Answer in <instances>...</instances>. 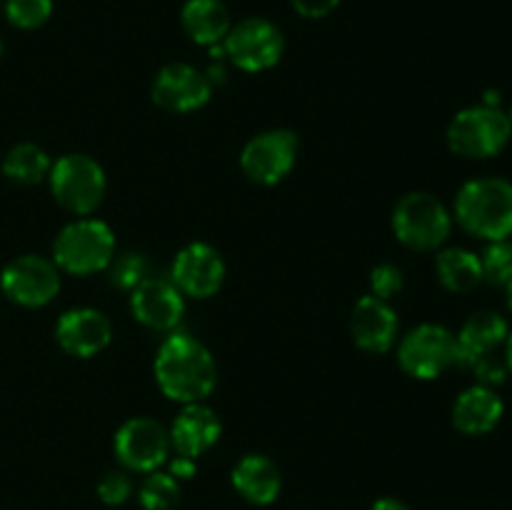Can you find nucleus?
<instances>
[{"label":"nucleus","instance_id":"1","mask_svg":"<svg viewBox=\"0 0 512 510\" xmlns=\"http://www.w3.org/2000/svg\"><path fill=\"white\" fill-rule=\"evenodd\" d=\"M155 383L175 403H203L218 383V368L200 340L173 333L155 355Z\"/></svg>","mask_w":512,"mask_h":510},{"label":"nucleus","instance_id":"2","mask_svg":"<svg viewBox=\"0 0 512 510\" xmlns=\"http://www.w3.org/2000/svg\"><path fill=\"white\" fill-rule=\"evenodd\" d=\"M455 220L480 240H508L512 235V183L505 178L468 180L455 195Z\"/></svg>","mask_w":512,"mask_h":510},{"label":"nucleus","instance_id":"3","mask_svg":"<svg viewBox=\"0 0 512 510\" xmlns=\"http://www.w3.org/2000/svg\"><path fill=\"white\" fill-rule=\"evenodd\" d=\"M115 258V235L98 218H78L65 225L53 243V263L63 273L93 275L108 270Z\"/></svg>","mask_w":512,"mask_h":510},{"label":"nucleus","instance_id":"4","mask_svg":"<svg viewBox=\"0 0 512 510\" xmlns=\"http://www.w3.org/2000/svg\"><path fill=\"white\" fill-rule=\"evenodd\" d=\"M453 230V215L433 193L403 195L393 208V233L405 248L430 253L443 248Z\"/></svg>","mask_w":512,"mask_h":510},{"label":"nucleus","instance_id":"5","mask_svg":"<svg viewBox=\"0 0 512 510\" xmlns=\"http://www.w3.org/2000/svg\"><path fill=\"white\" fill-rule=\"evenodd\" d=\"M48 183L60 208L80 218L95 213L108 190L105 170L100 168L98 160L83 153H68L55 160L48 173Z\"/></svg>","mask_w":512,"mask_h":510},{"label":"nucleus","instance_id":"6","mask_svg":"<svg viewBox=\"0 0 512 510\" xmlns=\"http://www.w3.org/2000/svg\"><path fill=\"white\" fill-rule=\"evenodd\" d=\"M512 123L500 108L490 105H473L465 108L450 120L448 148L460 158L485 160L495 158L510 143Z\"/></svg>","mask_w":512,"mask_h":510},{"label":"nucleus","instance_id":"7","mask_svg":"<svg viewBox=\"0 0 512 510\" xmlns=\"http://www.w3.org/2000/svg\"><path fill=\"white\" fill-rule=\"evenodd\" d=\"M398 360L410 378L435 380L458 365V340L445 325L423 323L400 340Z\"/></svg>","mask_w":512,"mask_h":510},{"label":"nucleus","instance_id":"8","mask_svg":"<svg viewBox=\"0 0 512 510\" xmlns=\"http://www.w3.org/2000/svg\"><path fill=\"white\" fill-rule=\"evenodd\" d=\"M285 38L268 18H245L230 28L223 40V53L235 68L245 73H263L283 58Z\"/></svg>","mask_w":512,"mask_h":510},{"label":"nucleus","instance_id":"9","mask_svg":"<svg viewBox=\"0 0 512 510\" xmlns=\"http://www.w3.org/2000/svg\"><path fill=\"white\" fill-rule=\"evenodd\" d=\"M0 288L23 308H43L58 295L60 268L43 255H18L0 273Z\"/></svg>","mask_w":512,"mask_h":510},{"label":"nucleus","instance_id":"10","mask_svg":"<svg viewBox=\"0 0 512 510\" xmlns=\"http://www.w3.org/2000/svg\"><path fill=\"white\" fill-rule=\"evenodd\" d=\"M298 160V135L293 130L273 128L255 135L240 153V168L258 185H275L288 178Z\"/></svg>","mask_w":512,"mask_h":510},{"label":"nucleus","instance_id":"11","mask_svg":"<svg viewBox=\"0 0 512 510\" xmlns=\"http://www.w3.org/2000/svg\"><path fill=\"white\" fill-rule=\"evenodd\" d=\"M115 455L135 473H153L168 460L170 433L153 418H130L115 433Z\"/></svg>","mask_w":512,"mask_h":510},{"label":"nucleus","instance_id":"12","mask_svg":"<svg viewBox=\"0 0 512 510\" xmlns=\"http://www.w3.org/2000/svg\"><path fill=\"white\" fill-rule=\"evenodd\" d=\"M153 103L168 113H193L213 95V83L203 70L188 63H170L153 80Z\"/></svg>","mask_w":512,"mask_h":510},{"label":"nucleus","instance_id":"13","mask_svg":"<svg viewBox=\"0 0 512 510\" xmlns=\"http://www.w3.org/2000/svg\"><path fill=\"white\" fill-rule=\"evenodd\" d=\"M225 280V260L210 243H190L175 255L173 283L190 298H210Z\"/></svg>","mask_w":512,"mask_h":510},{"label":"nucleus","instance_id":"14","mask_svg":"<svg viewBox=\"0 0 512 510\" xmlns=\"http://www.w3.org/2000/svg\"><path fill=\"white\" fill-rule=\"evenodd\" d=\"M113 338V325L103 310L73 308L60 315L55 340L73 358H93L103 353Z\"/></svg>","mask_w":512,"mask_h":510},{"label":"nucleus","instance_id":"15","mask_svg":"<svg viewBox=\"0 0 512 510\" xmlns=\"http://www.w3.org/2000/svg\"><path fill=\"white\" fill-rule=\"evenodd\" d=\"M130 310L135 320L150 330H173L183 320L185 295L173 280L148 278L130 293Z\"/></svg>","mask_w":512,"mask_h":510},{"label":"nucleus","instance_id":"16","mask_svg":"<svg viewBox=\"0 0 512 510\" xmlns=\"http://www.w3.org/2000/svg\"><path fill=\"white\" fill-rule=\"evenodd\" d=\"M398 313L390 308L388 300H380L375 295H365L355 303L350 315V335L355 345L365 353H388L398 340Z\"/></svg>","mask_w":512,"mask_h":510},{"label":"nucleus","instance_id":"17","mask_svg":"<svg viewBox=\"0 0 512 510\" xmlns=\"http://www.w3.org/2000/svg\"><path fill=\"white\" fill-rule=\"evenodd\" d=\"M220 433H223V423H220L218 413L205 403H190L173 420L170 448H175L178 455L198 460L218 443Z\"/></svg>","mask_w":512,"mask_h":510},{"label":"nucleus","instance_id":"18","mask_svg":"<svg viewBox=\"0 0 512 510\" xmlns=\"http://www.w3.org/2000/svg\"><path fill=\"white\" fill-rule=\"evenodd\" d=\"M510 335L508 320L495 310H478L463 323L460 333L455 335L458 340V363L473 368L478 360L490 358L495 350L503 348Z\"/></svg>","mask_w":512,"mask_h":510},{"label":"nucleus","instance_id":"19","mask_svg":"<svg viewBox=\"0 0 512 510\" xmlns=\"http://www.w3.org/2000/svg\"><path fill=\"white\" fill-rule=\"evenodd\" d=\"M505 413L503 398L490 385L463 390L453 405V423L463 435H485L500 423Z\"/></svg>","mask_w":512,"mask_h":510},{"label":"nucleus","instance_id":"20","mask_svg":"<svg viewBox=\"0 0 512 510\" xmlns=\"http://www.w3.org/2000/svg\"><path fill=\"white\" fill-rule=\"evenodd\" d=\"M180 23L188 38L205 48L223 45L225 35L233 28L230 10L223 0H185L180 10Z\"/></svg>","mask_w":512,"mask_h":510},{"label":"nucleus","instance_id":"21","mask_svg":"<svg viewBox=\"0 0 512 510\" xmlns=\"http://www.w3.org/2000/svg\"><path fill=\"white\" fill-rule=\"evenodd\" d=\"M233 485L248 503L270 505L280 495V470L268 455L250 453L233 468Z\"/></svg>","mask_w":512,"mask_h":510},{"label":"nucleus","instance_id":"22","mask_svg":"<svg viewBox=\"0 0 512 510\" xmlns=\"http://www.w3.org/2000/svg\"><path fill=\"white\" fill-rule=\"evenodd\" d=\"M435 273L450 293H470L483 283L480 255L465 248H445L435 255Z\"/></svg>","mask_w":512,"mask_h":510},{"label":"nucleus","instance_id":"23","mask_svg":"<svg viewBox=\"0 0 512 510\" xmlns=\"http://www.w3.org/2000/svg\"><path fill=\"white\" fill-rule=\"evenodd\" d=\"M50 163L48 153L35 143H18L5 153L3 158V175L13 183L35 185L48 178Z\"/></svg>","mask_w":512,"mask_h":510},{"label":"nucleus","instance_id":"24","mask_svg":"<svg viewBox=\"0 0 512 510\" xmlns=\"http://www.w3.org/2000/svg\"><path fill=\"white\" fill-rule=\"evenodd\" d=\"M138 498L145 510H173L180 503V480H175L170 473L153 470L140 485Z\"/></svg>","mask_w":512,"mask_h":510},{"label":"nucleus","instance_id":"25","mask_svg":"<svg viewBox=\"0 0 512 510\" xmlns=\"http://www.w3.org/2000/svg\"><path fill=\"white\" fill-rule=\"evenodd\" d=\"M108 273H110V283L115 288L125 290V293H133L143 280L150 278V260L145 253H123L118 258L110 260L108 265Z\"/></svg>","mask_w":512,"mask_h":510},{"label":"nucleus","instance_id":"26","mask_svg":"<svg viewBox=\"0 0 512 510\" xmlns=\"http://www.w3.org/2000/svg\"><path fill=\"white\" fill-rule=\"evenodd\" d=\"M5 18L20 30H35L53 15V0H5Z\"/></svg>","mask_w":512,"mask_h":510},{"label":"nucleus","instance_id":"27","mask_svg":"<svg viewBox=\"0 0 512 510\" xmlns=\"http://www.w3.org/2000/svg\"><path fill=\"white\" fill-rule=\"evenodd\" d=\"M480 263H483V280H488L490 285H505L512 280V243L508 240H495L485 248V253L480 255Z\"/></svg>","mask_w":512,"mask_h":510},{"label":"nucleus","instance_id":"28","mask_svg":"<svg viewBox=\"0 0 512 510\" xmlns=\"http://www.w3.org/2000/svg\"><path fill=\"white\" fill-rule=\"evenodd\" d=\"M403 288L405 275L395 263H380L375 265L373 273H370V290H373L370 295H375V298L390 300L395 298V295L403 293Z\"/></svg>","mask_w":512,"mask_h":510},{"label":"nucleus","instance_id":"29","mask_svg":"<svg viewBox=\"0 0 512 510\" xmlns=\"http://www.w3.org/2000/svg\"><path fill=\"white\" fill-rule=\"evenodd\" d=\"M130 493H133V483H130L128 475L120 473V470H110V473H105L103 478H100L98 498L103 500L105 505H123L125 500L130 498Z\"/></svg>","mask_w":512,"mask_h":510},{"label":"nucleus","instance_id":"30","mask_svg":"<svg viewBox=\"0 0 512 510\" xmlns=\"http://www.w3.org/2000/svg\"><path fill=\"white\" fill-rule=\"evenodd\" d=\"M340 3H343V0H290L295 13H300L303 18H310V20L325 18V15L333 13Z\"/></svg>","mask_w":512,"mask_h":510},{"label":"nucleus","instance_id":"31","mask_svg":"<svg viewBox=\"0 0 512 510\" xmlns=\"http://www.w3.org/2000/svg\"><path fill=\"white\" fill-rule=\"evenodd\" d=\"M195 470H198L195 460L185 458V455H178V458L170 463V475H173L175 480H190L195 475Z\"/></svg>","mask_w":512,"mask_h":510},{"label":"nucleus","instance_id":"32","mask_svg":"<svg viewBox=\"0 0 512 510\" xmlns=\"http://www.w3.org/2000/svg\"><path fill=\"white\" fill-rule=\"evenodd\" d=\"M370 510H410L403 500H395V498H380L375 500L373 508Z\"/></svg>","mask_w":512,"mask_h":510},{"label":"nucleus","instance_id":"33","mask_svg":"<svg viewBox=\"0 0 512 510\" xmlns=\"http://www.w3.org/2000/svg\"><path fill=\"white\" fill-rule=\"evenodd\" d=\"M505 368H508V373L512 375V330L508 340H505Z\"/></svg>","mask_w":512,"mask_h":510},{"label":"nucleus","instance_id":"34","mask_svg":"<svg viewBox=\"0 0 512 510\" xmlns=\"http://www.w3.org/2000/svg\"><path fill=\"white\" fill-rule=\"evenodd\" d=\"M505 303H508V310L512 313V280L505 285Z\"/></svg>","mask_w":512,"mask_h":510},{"label":"nucleus","instance_id":"35","mask_svg":"<svg viewBox=\"0 0 512 510\" xmlns=\"http://www.w3.org/2000/svg\"><path fill=\"white\" fill-rule=\"evenodd\" d=\"M5 10V0H0V13H3Z\"/></svg>","mask_w":512,"mask_h":510},{"label":"nucleus","instance_id":"36","mask_svg":"<svg viewBox=\"0 0 512 510\" xmlns=\"http://www.w3.org/2000/svg\"><path fill=\"white\" fill-rule=\"evenodd\" d=\"M0 55H3V40H0Z\"/></svg>","mask_w":512,"mask_h":510},{"label":"nucleus","instance_id":"37","mask_svg":"<svg viewBox=\"0 0 512 510\" xmlns=\"http://www.w3.org/2000/svg\"><path fill=\"white\" fill-rule=\"evenodd\" d=\"M508 118H510V123H512V108H510V113H508Z\"/></svg>","mask_w":512,"mask_h":510}]
</instances>
